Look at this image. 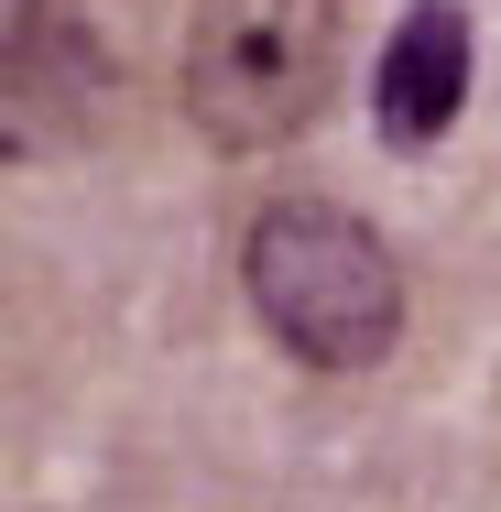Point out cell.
<instances>
[{
	"label": "cell",
	"instance_id": "cell-2",
	"mask_svg": "<svg viewBox=\"0 0 501 512\" xmlns=\"http://www.w3.org/2000/svg\"><path fill=\"white\" fill-rule=\"evenodd\" d=\"M338 44H349V0H197L175 99L207 153H273L327 109Z\"/></svg>",
	"mask_w": 501,
	"mask_h": 512
},
{
	"label": "cell",
	"instance_id": "cell-3",
	"mask_svg": "<svg viewBox=\"0 0 501 512\" xmlns=\"http://www.w3.org/2000/svg\"><path fill=\"white\" fill-rule=\"evenodd\" d=\"M480 88V22L458 0H414L382 44V77H371V120H382V153H436L458 131V109Z\"/></svg>",
	"mask_w": 501,
	"mask_h": 512
},
{
	"label": "cell",
	"instance_id": "cell-4",
	"mask_svg": "<svg viewBox=\"0 0 501 512\" xmlns=\"http://www.w3.org/2000/svg\"><path fill=\"white\" fill-rule=\"evenodd\" d=\"M0 99L11 131L44 153V142H88L109 120V55L88 22L55 33V0H11V55H0Z\"/></svg>",
	"mask_w": 501,
	"mask_h": 512
},
{
	"label": "cell",
	"instance_id": "cell-1",
	"mask_svg": "<svg viewBox=\"0 0 501 512\" xmlns=\"http://www.w3.org/2000/svg\"><path fill=\"white\" fill-rule=\"evenodd\" d=\"M240 295L262 316V338L327 371L360 382L403 349V262L393 240L338 197H262L240 218Z\"/></svg>",
	"mask_w": 501,
	"mask_h": 512
}]
</instances>
